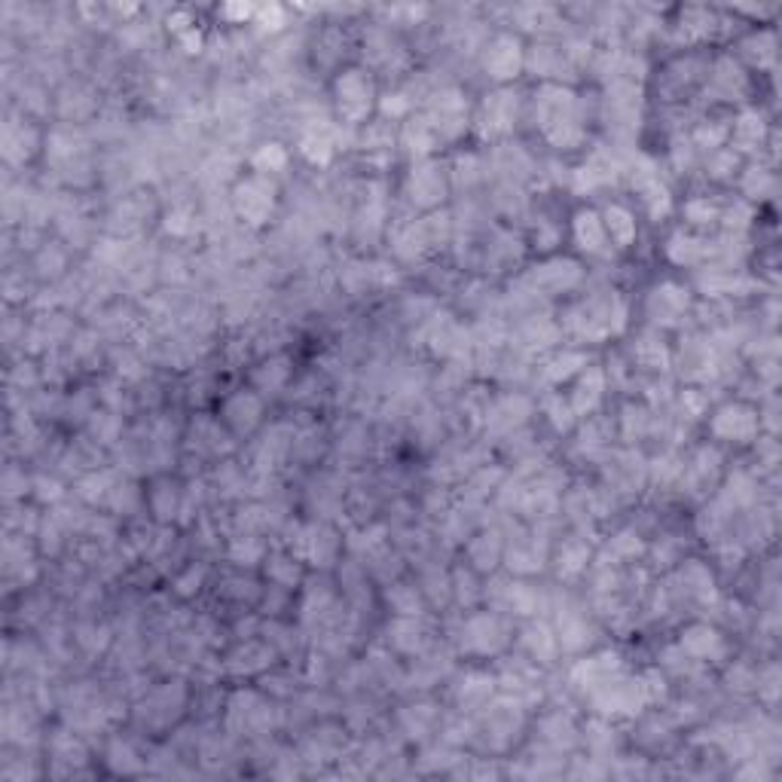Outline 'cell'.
Instances as JSON below:
<instances>
[{
  "instance_id": "6da1fadb",
  "label": "cell",
  "mask_w": 782,
  "mask_h": 782,
  "mask_svg": "<svg viewBox=\"0 0 782 782\" xmlns=\"http://www.w3.org/2000/svg\"><path fill=\"white\" fill-rule=\"evenodd\" d=\"M462 658H501L513 645V621L501 611H468L450 633Z\"/></svg>"
},
{
  "instance_id": "7a4b0ae2",
  "label": "cell",
  "mask_w": 782,
  "mask_h": 782,
  "mask_svg": "<svg viewBox=\"0 0 782 782\" xmlns=\"http://www.w3.org/2000/svg\"><path fill=\"white\" fill-rule=\"evenodd\" d=\"M330 96H333V110L342 126H364L379 104L377 73L367 71L364 64L340 68L330 83Z\"/></svg>"
},
{
  "instance_id": "3957f363",
  "label": "cell",
  "mask_w": 782,
  "mask_h": 782,
  "mask_svg": "<svg viewBox=\"0 0 782 782\" xmlns=\"http://www.w3.org/2000/svg\"><path fill=\"white\" fill-rule=\"evenodd\" d=\"M709 61H712V56L703 52V49H688V52L672 56V59L663 64V71L658 73L660 104L684 110V104H688L696 92H703Z\"/></svg>"
},
{
  "instance_id": "277c9868",
  "label": "cell",
  "mask_w": 782,
  "mask_h": 782,
  "mask_svg": "<svg viewBox=\"0 0 782 782\" xmlns=\"http://www.w3.org/2000/svg\"><path fill=\"white\" fill-rule=\"evenodd\" d=\"M230 208L232 218L242 220L244 230H263L275 220V208H279V187L272 178L263 174H242L239 181L230 187Z\"/></svg>"
},
{
  "instance_id": "5b68a950",
  "label": "cell",
  "mask_w": 782,
  "mask_h": 782,
  "mask_svg": "<svg viewBox=\"0 0 782 782\" xmlns=\"http://www.w3.org/2000/svg\"><path fill=\"white\" fill-rule=\"evenodd\" d=\"M187 706H190V688L181 679H169L138 696L132 719L141 731L162 733L178 724Z\"/></svg>"
},
{
  "instance_id": "8992f818",
  "label": "cell",
  "mask_w": 782,
  "mask_h": 782,
  "mask_svg": "<svg viewBox=\"0 0 782 782\" xmlns=\"http://www.w3.org/2000/svg\"><path fill=\"white\" fill-rule=\"evenodd\" d=\"M525 101L513 86H495L492 92L480 98V104L471 113V129L480 138H492V141H504L511 138L517 122L523 120Z\"/></svg>"
},
{
  "instance_id": "52a82bcc",
  "label": "cell",
  "mask_w": 782,
  "mask_h": 782,
  "mask_svg": "<svg viewBox=\"0 0 782 782\" xmlns=\"http://www.w3.org/2000/svg\"><path fill=\"white\" fill-rule=\"evenodd\" d=\"M450 171H447V166H443L440 159H413V166L407 171V181H403V196H407V202H410L419 214L440 211V205L450 199Z\"/></svg>"
},
{
  "instance_id": "ba28073f",
  "label": "cell",
  "mask_w": 782,
  "mask_h": 782,
  "mask_svg": "<svg viewBox=\"0 0 782 782\" xmlns=\"http://www.w3.org/2000/svg\"><path fill=\"white\" fill-rule=\"evenodd\" d=\"M706 431L712 443H733V447H749L761 434L758 422V407L752 401H724L712 410L706 419Z\"/></svg>"
},
{
  "instance_id": "9c48e42d",
  "label": "cell",
  "mask_w": 782,
  "mask_h": 782,
  "mask_svg": "<svg viewBox=\"0 0 782 782\" xmlns=\"http://www.w3.org/2000/svg\"><path fill=\"white\" fill-rule=\"evenodd\" d=\"M694 315V297L691 288H684L679 281H660L645 297V318L648 328L654 330H682L684 321Z\"/></svg>"
},
{
  "instance_id": "30bf717a",
  "label": "cell",
  "mask_w": 782,
  "mask_h": 782,
  "mask_svg": "<svg viewBox=\"0 0 782 782\" xmlns=\"http://www.w3.org/2000/svg\"><path fill=\"white\" fill-rule=\"evenodd\" d=\"M480 61V71L487 73L489 80L495 86H511V80H517L523 73L525 61V43L523 37L513 34V31H499V34H489L487 43L477 52Z\"/></svg>"
},
{
  "instance_id": "8fae6325",
  "label": "cell",
  "mask_w": 782,
  "mask_h": 782,
  "mask_svg": "<svg viewBox=\"0 0 782 782\" xmlns=\"http://www.w3.org/2000/svg\"><path fill=\"white\" fill-rule=\"evenodd\" d=\"M535 401L529 394H523L520 389H508L495 394V398H489L487 407H483V415H480V428H483L487 438L492 434V438L504 440L513 431L529 425V419L535 415Z\"/></svg>"
},
{
  "instance_id": "7c38bea8",
  "label": "cell",
  "mask_w": 782,
  "mask_h": 782,
  "mask_svg": "<svg viewBox=\"0 0 782 782\" xmlns=\"http://www.w3.org/2000/svg\"><path fill=\"white\" fill-rule=\"evenodd\" d=\"M520 279H523L525 284L538 293V297H544V300L550 303L553 297H565V293L578 291V288L586 281V272L578 260H572V257L553 254V257H544L541 263H535L529 272H523Z\"/></svg>"
},
{
  "instance_id": "4fadbf2b",
  "label": "cell",
  "mask_w": 782,
  "mask_h": 782,
  "mask_svg": "<svg viewBox=\"0 0 782 782\" xmlns=\"http://www.w3.org/2000/svg\"><path fill=\"white\" fill-rule=\"evenodd\" d=\"M626 672H630L626 670V660H623L618 651L605 648V651L586 654V658H581L574 663L572 670H569V691L590 696L596 694L599 688H605V684H611L614 679L626 675Z\"/></svg>"
},
{
  "instance_id": "5bb4252c",
  "label": "cell",
  "mask_w": 782,
  "mask_h": 782,
  "mask_svg": "<svg viewBox=\"0 0 782 782\" xmlns=\"http://www.w3.org/2000/svg\"><path fill=\"white\" fill-rule=\"evenodd\" d=\"M749 89H752L749 73H745V68L740 61L733 59L731 52H728V56H712L706 83H703V96H706L709 101H719V104L745 101Z\"/></svg>"
},
{
  "instance_id": "9a60e30c",
  "label": "cell",
  "mask_w": 782,
  "mask_h": 782,
  "mask_svg": "<svg viewBox=\"0 0 782 782\" xmlns=\"http://www.w3.org/2000/svg\"><path fill=\"white\" fill-rule=\"evenodd\" d=\"M52 108L64 126H83V122L98 120L101 98H98V89H92L86 80H64L52 96Z\"/></svg>"
},
{
  "instance_id": "2e32d148",
  "label": "cell",
  "mask_w": 782,
  "mask_h": 782,
  "mask_svg": "<svg viewBox=\"0 0 782 782\" xmlns=\"http://www.w3.org/2000/svg\"><path fill=\"white\" fill-rule=\"evenodd\" d=\"M679 648H682L684 654L694 660V663H700V666L724 663V660L731 658L728 635L721 633L719 626H712V623L706 621H691L688 626H682Z\"/></svg>"
},
{
  "instance_id": "e0dca14e",
  "label": "cell",
  "mask_w": 782,
  "mask_h": 782,
  "mask_svg": "<svg viewBox=\"0 0 782 782\" xmlns=\"http://www.w3.org/2000/svg\"><path fill=\"white\" fill-rule=\"evenodd\" d=\"M218 419L232 438H251L263 425V394H257L254 389L232 391L220 403Z\"/></svg>"
},
{
  "instance_id": "ac0fdd59",
  "label": "cell",
  "mask_w": 782,
  "mask_h": 782,
  "mask_svg": "<svg viewBox=\"0 0 782 782\" xmlns=\"http://www.w3.org/2000/svg\"><path fill=\"white\" fill-rule=\"evenodd\" d=\"M47 144V134H40L31 117L7 113L3 122V159L12 169H22L37 157V150Z\"/></svg>"
},
{
  "instance_id": "d6986e66",
  "label": "cell",
  "mask_w": 782,
  "mask_h": 782,
  "mask_svg": "<svg viewBox=\"0 0 782 782\" xmlns=\"http://www.w3.org/2000/svg\"><path fill=\"white\" fill-rule=\"evenodd\" d=\"M523 71L538 77L541 83H562L565 73H574V64L565 56V49L557 37H535L525 47Z\"/></svg>"
},
{
  "instance_id": "ffe728a7",
  "label": "cell",
  "mask_w": 782,
  "mask_h": 782,
  "mask_svg": "<svg viewBox=\"0 0 782 782\" xmlns=\"http://www.w3.org/2000/svg\"><path fill=\"white\" fill-rule=\"evenodd\" d=\"M385 645L394 658L415 660L438 642H434V630L428 626L425 614H419V618H391L389 630H385Z\"/></svg>"
},
{
  "instance_id": "44dd1931",
  "label": "cell",
  "mask_w": 782,
  "mask_h": 782,
  "mask_svg": "<svg viewBox=\"0 0 782 782\" xmlns=\"http://www.w3.org/2000/svg\"><path fill=\"white\" fill-rule=\"evenodd\" d=\"M232 434L223 428L220 419H211V415H196L187 434H183V450L196 455V459H223L227 452L232 450Z\"/></svg>"
},
{
  "instance_id": "7402d4cb",
  "label": "cell",
  "mask_w": 782,
  "mask_h": 782,
  "mask_svg": "<svg viewBox=\"0 0 782 782\" xmlns=\"http://www.w3.org/2000/svg\"><path fill=\"white\" fill-rule=\"evenodd\" d=\"M279 651L269 645L267 639H239V645L232 648L227 660H223V670L230 672L232 679H251V675H263L275 666Z\"/></svg>"
},
{
  "instance_id": "603a6c76",
  "label": "cell",
  "mask_w": 782,
  "mask_h": 782,
  "mask_svg": "<svg viewBox=\"0 0 782 782\" xmlns=\"http://www.w3.org/2000/svg\"><path fill=\"white\" fill-rule=\"evenodd\" d=\"M550 562H553V572L560 578L562 584H574L581 581L593 562V548L586 544V538L581 532L572 535H560V541L550 548Z\"/></svg>"
},
{
  "instance_id": "cb8c5ba5",
  "label": "cell",
  "mask_w": 782,
  "mask_h": 782,
  "mask_svg": "<svg viewBox=\"0 0 782 782\" xmlns=\"http://www.w3.org/2000/svg\"><path fill=\"white\" fill-rule=\"evenodd\" d=\"M572 242L578 251L590 260H609L614 257V248L609 242V232L602 227L596 208H578L572 214Z\"/></svg>"
},
{
  "instance_id": "d4e9b609",
  "label": "cell",
  "mask_w": 782,
  "mask_h": 782,
  "mask_svg": "<svg viewBox=\"0 0 782 782\" xmlns=\"http://www.w3.org/2000/svg\"><path fill=\"white\" fill-rule=\"evenodd\" d=\"M773 129L768 126V120L761 117V110L743 108L731 120V138L728 147H733L743 159H752L755 153H761L768 147Z\"/></svg>"
},
{
  "instance_id": "484cf974",
  "label": "cell",
  "mask_w": 782,
  "mask_h": 782,
  "mask_svg": "<svg viewBox=\"0 0 782 782\" xmlns=\"http://www.w3.org/2000/svg\"><path fill=\"white\" fill-rule=\"evenodd\" d=\"M495 694H499L495 672L468 670L459 682L452 684V703H455V712H462V715H477Z\"/></svg>"
},
{
  "instance_id": "4316f807",
  "label": "cell",
  "mask_w": 782,
  "mask_h": 782,
  "mask_svg": "<svg viewBox=\"0 0 782 782\" xmlns=\"http://www.w3.org/2000/svg\"><path fill=\"white\" fill-rule=\"evenodd\" d=\"M626 361H630L635 373H666L672 367V349L666 345L660 330L645 328L642 333H635Z\"/></svg>"
},
{
  "instance_id": "83f0119b",
  "label": "cell",
  "mask_w": 782,
  "mask_h": 782,
  "mask_svg": "<svg viewBox=\"0 0 782 782\" xmlns=\"http://www.w3.org/2000/svg\"><path fill=\"white\" fill-rule=\"evenodd\" d=\"M605 391H609V377H605V367L590 364L584 373H578L572 379V391H565V398L572 403L578 422L593 415L605 401Z\"/></svg>"
},
{
  "instance_id": "f1b7e54d",
  "label": "cell",
  "mask_w": 782,
  "mask_h": 782,
  "mask_svg": "<svg viewBox=\"0 0 782 782\" xmlns=\"http://www.w3.org/2000/svg\"><path fill=\"white\" fill-rule=\"evenodd\" d=\"M462 548L464 562H468L477 574H492L501 565V560H504V535H501L495 525L477 529Z\"/></svg>"
},
{
  "instance_id": "f546056e",
  "label": "cell",
  "mask_w": 782,
  "mask_h": 782,
  "mask_svg": "<svg viewBox=\"0 0 782 782\" xmlns=\"http://www.w3.org/2000/svg\"><path fill=\"white\" fill-rule=\"evenodd\" d=\"M590 364H593V354L578 349V345H565V349H553V352L541 361L535 377L544 379L550 389H557L562 382H572L578 373H584Z\"/></svg>"
},
{
  "instance_id": "4dcf8cb0",
  "label": "cell",
  "mask_w": 782,
  "mask_h": 782,
  "mask_svg": "<svg viewBox=\"0 0 782 782\" xmlns=\"http://www.w3.org/2000/svg\"><path fill=\"white\" fill-rule=\"evenodd\" d=\"M517 642L523 648V658H529L538 666H553L560 658V639L553 633V623L548 621H529L520 626Z\"/></svg>"
},
{
  "instance_id": "1f68e13d",
  "label": "cell",
  "mask_w": 782,
  "mask_h": 782,
  "mask_svg": "<svg viewBox=\"0 0 782 782\" xmlns=\"http://www.w3.org/2000/svg\"><path fill=\"white\" fill-rule=\"evenodd\" d=\"M733 59L740 61L743 68L749 64L755 71H773V64H776V34H773V28H752V31L740 34Z\"/></svg>"
},
{
  "instance_id": "d6a6232c",
  "label": "cell",
  "mask_w": 782,
  "mask_h": 782,
  "mask_svg": "<svg viewBox=\"0 0 782 782\" xmlns=\"http://www.w3.org/2000/svg\"><path fill=\"white\" fill-rule=\"evenodd\" d=\"M147 511L153 513V520L159 525L181 523L183 511V483L171 480V477H157L153 487L147 489Z\"/></svg>"
},
{
  "instance_id": "836d02e7",
  "label": "cell",
  "mask_w": 782,
  "mask_h": 782,
  "mask_svg": "<svg viewBox=\"0 0 782 782\" xmlns=\"http://www.w3.org/2000/svg\"><path fill=\"white\" fill-rule=\"evenodd\" d=\"M706 251H709V235H700V232H691L679 227L666 235L663 242V254L670 260L672 267L679 269H700L706 263Z\"/></svg>"
},
{
  "instance_id": "e575fe53",
  "label": "cell",
  "mask_w": 782,
  "mask_h": 782,
  "mask_svg": "<svg viewBox=\"0 0 782 782\" xmlns=\"http://www.w3.org/2000/svg\"><path fill=\"white\" fill-rule=\"evenodd\" d=\"M599 218H602V227L609 232V242L611 248H614V254L633 248L635 239H639V220H635L633 208L614 199V202H605V205H602Z\"/></svg>"
},
{
  "instance_id": "d590c367",
  "label": "cell",
  "mask_w": 782,
  "mask_h": 782,
  "mask_svg": "<svg viewBox=\"0 0 782 782\" xmlns=\"http://www.w3.org/2000/svg\"><path fill=\"white\" fill-rule=\"evenodd\" d=\"M293 379V361L291 354L275 352L263 354V361L251 370V389L257 394H281L288 391Z\"/></svg>"
},
{
  "instance_id": "8d00e7d4",
  "label": "cell",
  "mask_w": 782,
  "mask_h": 782,
  "mask_svg": "<svg viewBox=\"0 0 782 782\" xmlns=\"http://www.w3.org/2000/svg\"><path fill=\"white\" fill-rule=\"evenodd\" d=\"M68 269H71V248L61 239L40 242V248L31 254V275L47 284H59L61 279H68Z\"/></svg>"
},
{
  "instance_id": "74e56055",
  "label": "cell",
  "mask_w": 782,
  "mask_h": 782,
  "mask_svg": "<svg viewBox=\"0 0 782 782\" xmlns=\"http://www.w3.org/2000/svg\"><path fill=\"white\" fill-rule=\"evenodd\" d=\"M440 731V709L434 703H410L398 712V733L403 740L425 743Z\"/></svg>"
},
{
  "instance_id": "f35d334b",
  "label": "cell",
  "mask_w": 782,
  "mask_h": 782,
  "mask_svg": "<svg viewBox=\"0 0 782 782\" xmlns=\"http://www.w3.org/2000/svg\"><path fill=\"white\" fill-rule=\"evenodd\" d=\"M721 205H724V202H721L719 196H709V193L688 196L682 205L684 230L700 232V235H709L712 230H719Z\"/></svg>"
},
{
  "instance_id": "ab89813d",
  "label": "cell",
  "mask_w": 782,
  "mask_h": 782,
  "mask_svg": "<svg viewBox=\"0 0 782 782\" xmlns=\"http://www.w3.org/2000/svg\"><path fill=\"white\" fill-rule=\"evenodd\" d=\"M398 147H403L413 159L431 157L434 150H440V141L425 113H413L410 120H403V126L398 129Z\"/></svg>"
},
{
  "instance_id": "60d3db41",
  "label": "cell",
  "mask_w": 782,
  "mask_h": 782,
  "mask_svg": "<svg viewBox=\"0 0 782 782\" xmlns=\"http://www.w3.org/2000/svg\"><path fill=\"white\" fill-rule=\"evenodd\" d=\"M117 480H120V474L113 468H96V471L73 480L71 495L83 501V504H89V508H104L110 492L117 487Z\"/></svg>"
},
{
  "instance_id": "b9f144b4",
  "label": "cell",
  "mask_w": 782,
  "mask_h": 782,
  "mask_svg": "<svg viewBox=\"0 0 782 782\" xmlns=\"http://www.w3.org/2000/svg\"><path fill=\"white\" fill-rule=\"evenodd\" d=\"M349 49V31H345V22H330L328 28H321L312 43V59L321 68H330V71L340 73V61Z\"/></svg>"
},
{
  "instance_id": "7bdbcfd3",
  "label": "cell",
  "mask_w": 782,
  "mask_h": 782,
  "mask_svg": "<svg viewBox=\"0 0 782 782\" xmlns=\"http://www.w3.org/2000/svg\"><path fill=\"white\" fill-rule=\"evenodd\" d=\"M382 599H385V605H389V611L394 618H419V614H425L428 611V602L425 596H422L419 584L401 581V578H394L391 584H385Z\"/></svg>"
},
{
  "instance_id": "ee69618b",
  "label": "cell",
  "mask_w": 782,
  "mask_h": 782,
  "mask_svg": "<svg viewBox=\"0 0 782 782\" xmlns=\"http://www.w3.org/2000/svg\"><path fill=\"white\" fill-rule=\"evenodd\" d=\"M736 181H740V199L752 202V205H755V202H764V199H770V196L776 193L773 166H764V162H758V159L745 162Z\"/></svg>"
},
{
  "instance_id": "f6af8a7d",
  "label": "cell",
  "mask_w": 782,
  "mask_h": 782,
  "mask_svg": "<svg viewBox=\"0 0 782 782\" xmlns=\"http://www.w3.org/2000/svg\"><path fill=\"white\" fill-rule=\"evenodd\" d=\"M688 141L694 147L696 153H715L721 147H728V138H731V120L724 117H700V120L688 129Z\"/></svg>"
},
{
  "instance_id": "bcb514c9",
  "label": "cell",
  "mask_w": 782,
  "mask_h": 782,
  "mask_svg": "<svg viewBox=\"0 0 782 782\" xmlns=\"http://www.w3.org/2000/svg\"><path fill=\"white\" fill-rule=\"evenodd\" d=\"M267 581L284 590H300L305 584V565L288 548H279L267 557Z\"/></svg>"
},
{
  "instance_id": "7dc6e473",
  "label": "cell",
  "mask_w": 782,
  "mask_h": 782,
  "mask_svg": "<svg viewBox=\"0 0 782 782\" xmlns=\"http://www.w3.org/2000/svg\"><path fill=\"white\" fill-rule=\"evenodd\" d=\"M743 166H745V159L740 157L733 147H721V150H715V153H709V157L703 159L700 171H703V181L728 187V183H733L736 178H740Z\"/></svg>"
},
{
  "instance_id": "c3c4849f",
  "label": "cell",
  "mask_w": 782,
  "mask_h": 782,
  "mask_svg": "<svg viewBox=\"0 0 782 782\" xmlns=\"http://www.w3.org/2000/svg\"><path fill=\"white\" fill-rule=\"evenodd\" d=\"M267 557L269 548L267 541H263V535H244V532H239V535H230V541H227V560H230L235 569L251 572L260 562H267Z\"/></svg>"
},
{
  "instance_id": "681fc988",
  "label": "cell",
  "mask_w": 782,
  "mask_h": 782,
  "mask_svg": "<svg viewBox=\"0 0 782 782\" xmlns=\"http://www.w3.org/2000/svg\"><path fill=\"white\" fill-rule=\"evenodd\" d=\"M450 578H452V602H455L459 609L474 611L477 605L483 602V581H480V574H477L468 562H462V565H452Z\"/></svg>"
},
{
  "instance_id": "f907efd6",
  "label": "cell",
  "mask_w": 782,
  "mask_h": 782,
  "mask_svg": "<svg viewBox=\"0 0 782 782\" xmlns=\"http://www.w3.org/2000/svg\"><path fill=\"white\" fill-rule=\"evenodd\" d=\"M260 593H263V586L257 584L251 574H244V569L242 572L227 574V578H220L218 581V599L230 602V605H239V609L257 605V602H260Z\"/></svg>"
},
{
  "instance_id": "816d5d0a",
  "label": "cell",
  "mask_w": 782,
  "mask_h": 782,
  "mask_svg": "<svg viewBox=\"0 0 782 782\" xmlns=\"http://www.w3.org/2000/svg\"><path fill=\"white\" fill-rule=\"evenodd\" d=\"M541 413L548 415V425L557 431V434H569L572 428H578V415H574L572 403L569 398L557 389H548L535 403Z\"/></svg>"
},
{
  "instance_id": "f5cc1de1",
  "label": "cell",
  "mask_w": 782,
  "mask_h": 782,
  "mask_svg": "<svg viewBox=\"0 0 782 782\" xmlns=\"http://www.w3.org/2000/svg\"><path fill=\"white\" fill-rule=\"evenodd\" d=\"M248 166H251L254 174L275 178V174H284V171H288V166H291V153H288L284 144H279V141H263V144L257 147L254 153H251Z\"/></svg>"
},
{
  "instance_id": "db71d44e",
  "label": "cell",
  "mask_w": 782,
  "mask_h": 782,
  "mask_svg": "<svg viewBox=\"0 0 782 782\" xmlns=\"http://www.w3.org/2000/svg\"><path fill=\"white\" fill-rule=\"evenodd\" d=\"M354 144L361 147L364 153H385V150H394V147H398V129H394V122L379 117V120L364 122V129H361Z\"/></svg>"
},
{
  "instance_id": "11a10c76",
  "label": "cell",
  "mask_w": 782,
  "mask_h": 782,
  "mask_svg": "<svg viewBox=\"0 0 782 782\" xmlns=\"http://www.w3.org/2000/svg\"><path fill=\"white\" fill-rule=\"evenodd\" d=\"M104 758H108L113 773H138V770H144V758L138 755L134 743L132 740H126V736H110Z\"/></svg>"
},
{
  "instance_id": "9f6ffc18",
  "label": "cell",
  "mask_w": 782,
  "mask_h": 782,
  "mask_svg": "<svg viewBox=\"0 0 782 782\" xmlns=\"http://www.w3.org/2000/svg\"><path fill=\"white\" fill-rule=\"evenodd\" d=\"M205 584V565L202 562H187L181 572L171 578V593L181 599H190L199 593V586Z\"/></svg>"
},
{
  "instance_id": "6f0895ef",
  "label": "cell",
  "mask_w": 782,
  "mask_h": 782,
  "mask_svg": "<svg viewBox=\"0 0 782 782\" xmlns=\"http://www.w3.org/2000/svg\"><path fill=\"white\" fill-rule=\"evenodd\" d=\"M31 495H34L40 504H49V508H56V504H61V501L68 499L71 492L64 489V483H61V477H49V474H37L34 483H31Z\"/></svg>"
},
{
  "instance_id": "680465c9",
  "label": "cell",
  "mask_w": 782,
  "mask_h": 782,
  "mask_svg": "<svg viewBox=\"0 0 782 782\" xmlns=\"http://www.w3.org/2000/svg\"><path fill=\"white\" fill-rule=\"evenodd\" d=\"M31 483H34V477L24 474V468H19L16 462L7 464V474H3L7 504H16V501H24V495H31Z\"/></svg>"
}]
</instances>
